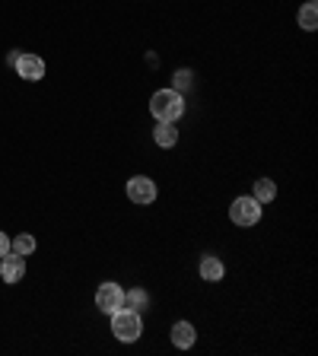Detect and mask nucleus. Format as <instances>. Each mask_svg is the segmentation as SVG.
I'll return each instance as SVG.
<instances>
[{
  "mask_svg": "<svg viewBox=\"0 0 318 356\" xmlns=\"http://www.w3.org/2000/svg\"><path fill=\"white\" fill-rule=\"evenodd\" d=\"M150 111H153L156 121H169V124H175L182 115H185V99H182V92L178 89H159V92H153V99H150Z\"/></svg>",
  "mask_w": 318,
  "mask_h": 356,
  "instance_id": "f257e3e1",
  "label": "nucleus"
},
{
  "mask_svg": "<svg viewBox=\"0 0 318 356\" xmlns=\"http://www.w3.org/2000/svg\"><path fill=\"white\" fill-rule=\"evenodd\" d=\"M141 331H143L141 315H137L134 309H125V305H121L118 312H111V334H115L118 341L134 343L137 337H141Z\"/></svg>",
  "mask_w": 318,
  "mask_h": 356,
  "instance_id": "f03ea898",
  "label": "nucleus"
},
{
  "mask_svg": "<svg viewBox=\"0 0 318 356\" xmlns=\"http://www.w3.org/2000/svg\"><path fill=\"white\" fill-rule=\"evenodd\" d=\"M230 216L236 226H255L261 220V204L255 197H236L230 207Z\"/></svg>",
  "mask_w": 318,
  "mask_h": 356,
  "instance_id": "7ed1b4c3",
  "label": "nucleus"
},
{
  "mask_svg": "<svg viewBox=\"0 0 318 356\" xmlns=\"http://www.w3.org/2000/svg\"><path fill=\"white\" fill-rule=\"evenodd\" d=\"M121 305H125V289H121L118 283H102V286L96 289V309L99 312L111 315V312H118Z\"/></svg>",
  "mask_w": 318,
  "mask_h": 356,
  "instance_id": "20e7f679",
  "label": "nucleus"
},
{
  "mask_svg": "<svg viewBox=\"0 0 318 356\" xmlns=\"http://www.w3.org/2000/svg\"><path fill=\"white\" fill-rule=\"evenodd\" d=\"M127 197H131V204H141V207L153 204V200H156V185H153V178H147V175H134L131 181H127Z\"/></svg>",
  "mask_w": 318,
  "mask_h": 356,
  "instance_id": "39448f33",
  "label": "nucleus"
},
{
  "mask_svg": "<svg viewBox=\"0 0 318 356\" xmlns=\"http://www.w3.org/2000/svg\"><path fill=\"white\" fill-rule=\"evenodd\" d=\"M13 70L22 76V80L35 83V80H42V76H45V60L38 58V54H19V58H16V64H13Z\"/></svg>",
  "mask_w": 318,
  "mask_h": 356,
  "instance_id": "423d86ee",
  "label": "nucleus"
},
{
  "mask_svg": "<svg viewBox=\"0 0 318 356\" xmlns=\"http://www.w3.org/2000/svg\"><path fill=\"white\" fill-rule=\"evenodd\" d=\"M22 274H26V258H22V254L7 252L3 258H0V280L3 283H19Z\"/></svg>",
  "mask_w": 318,
  "mask_h": 356,
  "instance_id": "0eeeda50",
  "label": "nucleus"
},
{
  "mask_svg": "<svg viewBox=\"0 0 318 356\" xmlns=\"http://www.w3.org/2000/svg\"><path fill=\"white\" fill-rule=\"evenodd\" d=\"M194 341H198V331L191 327V321H175V325H172V343H175L178 350L194 347Z\"/></svg>",
  "mask_w": 318,
  "mask_h": 356,
  "instance_id": "6e6552de",
  "label": "nucleus"
},
{
  "mask_svg": "<svg viewBox=\"0 0 318 356\" xmlns=\"http://www.w3.org/2000/svg\"><path fill=\"white\" fill-rule=\"evenodd\" d=\"M223 274H226V267H223V261H220V258H214V254L200 258V277H204L207 283L223 280Z\"/></svg>",
  "mask_w": 318,
  "mask_h": 356,
  "instance_id": "1a4fd4ad",
  "label": "nucleus"
},
{
  "mask_svg": "<svg viewBox=\"0 0 318 356\" xmlns=\"http://www.w3.org/2000/svg\"><path fill=\"white\" fill-rule=\"evenodd\" d=\"M153 140L159 143V147L169 149V147H175V143H178V131L169 124V121H159V124H156V131H153Z\"/></svg>",
  "mask_w": 318,
  "mask_h": 356,
  "instance_id": "9d476101",
  "label": "nucleus"
},
{
  "mask_svg": "<svg viewBox=\"0 0 318 356\" xmlns=\"http://www.w3.org/2000/svg\"><path fill=\"white\" fill-rule=\"evenodd\" d=\"M296 19H299V26H303L305 32H312V29H318V3H305V7H299V13H296Z\"/></svg>",
  "mask_w": 318,
  "mask_h": 356,
  "instance_id": "9b49d317",
  "label": "nucleus"
},
{
  "mask_svg": "<svg viewBox=\"0 0 318 356\" xmlns=\"http://www.w3.org/2000/svg\"><path fill=\"white\" fill-rule=\"evenodd\" d=\"M258 204H267V200H274L277 197V185L271 181V178H258L255 181V194H252Z\"/></svg>",
  "mask_w": 318,
  "mask_h": 356,
  "instance_id": "f8f14e48",
  "label": "nucleus"
},
{
  "mask_svg": "<svg viewBox=\"0 0 318 356\" xmlns=\"http://www.w3.org/2000/svg\"><path fill=\"white\" fill-rule=\"evenodd\" d=\"M10 248H13L16 254H22V258H26V254H32V252H35V238H32L29 232H22V236L10 238Z\"/></svg>",
  "mask_w": 318,
  "mask_h": 356,
  "instance_id": "ddd939ff",
  "label": "nucleus"
},
{
  "mask_svg": "<svg viewBox=\"0 0 318 356\" xmlns=\"http://www.w3.org/2000/svg\"><path fill=\"white\" fill-rule=\"evenodd\" d=\"M147 302H150V296L143 293V289H127L125 293V309L141 312V309H147Z\"/></svg>",
  "mask_w": 318,
  "mask_h": 356,
  "instance_id": "4468645a",
  "label": "nucleus"
},
{
  "mask_svg": "<svg viewBox=\"0 0 318 356\" xmlns=\"http://www.w3.org/2000/svg\"><path fill=\"white\" fill-rule=\"evenodd\" d=\"M191 83H194L191 70H178V74H175V86H172V89H178V92H182V89H188Z\"/></svg>",
  "mask_w": 318,
  "mask_h": 356,
  "instance_id": "2eb2a0df",
  "label": "nucleus"
},
{
  "mask_svg": "<svg viewBox=\"0 0 318 356\" xmlns=\"http://www.w3.org/2000/svg\"><path fill=\"white\" fill-rule=\"evenodd\" d=\"M7 252H10V236L7 232H0V258H3Z\"/></svg>",
  "mask_w": 318,
  "mask_h": 356,
  "instance_id": "dca6fc26",
  "label": "nucleus"
}]
</instances>
